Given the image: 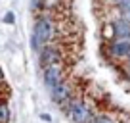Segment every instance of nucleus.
<instances>
[{
  "instance_id": "f257e3e1",
  "label": "nucleus",
  "mask_w": 130,
  "mask_h": 123,
  "mask_svg": "<svg viewBox=\"0 0 130 123\" xmlns=\"http://www.w3.org/2000/svg\"><path fill=\"white\" fill-rule=\"evenodd\" d=\"M54 37H56V25H54V21L50 19V17H46V16L37 17L35 27H32V37H31L32 50L40 52L46 44L52 42Z\"/></svg>"
},
{
  "instance_id": "f03ea898",
  "label": "nucleus",
  "mask_w": 130,
  "mask_h": 123,
  "mask_svg": "<svg viewBox=\"0 0 130 123\" xmlns=\"http://www.w3.org/2000/svg\"><path fill=\"white\" fill-rule=\"evenodd\" d=\"M67 119L73 123H86L90 117H92V108L80 98H73L67 106L63 108Z\"/></svg>"
},
{
  "instance_id": "7ed1b4c3",
  "label": "nucleus",
  "mask_w": 130,
  "mask_h": 123,
  "mask_svg": "<svg viewBox=\"0 0 130 123\" xmlns=\"http://www.w3.org/2000/svg\"><path fill=\"white\" fill-rule=\"evenodd\" d=\"M38 61H40L42 67H50V66H56V64H61V61H63L61 48L56 46V44H46L44 48L38 52Z\"/></svg>"
},
{
  "instance_id": "20e7f679",
  "label": "nucleus",
  "mask_w": 130,
  "mask_h": 123,
  "mask_svg": "<svg viewBox=\"0 0 130 123\" xmlns=\"http://www.w3.org/2000/svg\"><path fill=\"white\" fill-rule=\"evenodd\" d=\"M73 83L71 81H63L61 85H57L56 89L50 90V98H52V102L59 104V106H67V104L73 100Z\"/></svg>"
},
{
  "instance_id": "39448f33",
  "label": "nucleus",
  "mask_w": 130,
  "mask_h": 123,
  "mask_svg": "<svg viewBox=\"0 0 130 123\" xmlns=\"http://www.w3.org/2000/svg\"><path fill=\"white\" fill-rule=\"evenodd\" d=\"M42 77H44V85L48 87L50 90L56 89L57 85H61V83L65 81V71H63V66H61V64H56V66L44 67V73H42Z\"/></svg>"
},
{
  "instance_id": "423d86ee",
  "label": "nucleus",
  "mask_w": 130,
  "mask_h": 123,
  "mask_svg": "<svg viewBox=\"0 0 130 123\" xmlns=\"http://www.w3.org/2000/svg\"><path fill=\"white\" fill-rule=\"evenodd\" d=\"M111 29H113V39H117V41L130 39V21L124 17H117L111 23Z\"/></svg>"
},
{
  "instance_id": "0eeeda50",
  "label": "nucleus",
  "mask_w": 130,
  "mask_h": 123,
  "mask_svg": "<svg viewBox=\"0 0 130 123\" xmlns=\"http://www.w3.org/2000/svg\"><path fill=\"white\" fill-rule=\"evenodd\" d=\"M109 52L113 58H128L130 56V39H126V41L113 39V42L109 44Z\"/></svg>"
},
{
  "instance_id": "6e6552de",
  "label": "nucleus",
  "mask_w": 130,
  "mask_h": 123,
  "mask_svg": "<svg viewBox=\"0 0 130 123\" xmlns=\"http://www.w3.org/2000/svg\"><path fill=\"white\" fill-rule=\"evenodd\" d=\"M0 123H10V108L4 100H0Z\"/></svg>"
},
{
  "instance_id": "1a4fd4ad",
  "label": "nucleus",
  "mask_w": 130,
  "mask_h": 123,
  "mask_svg": "<svg viewBox=\"0 0 130 123\" xmlns=\"http://www.w3.org/2000/svg\"><path fill=\"white\" fill-rule=\"evenodd\" d=\"M94 123H115V119H111L109 115H96Z\"/></svg>"
},
{
  "instance_id": "9d476101",
  "label": "nucleus",
  "mask_w": 130,
  "mask_h": 123,
  "mask_svg": "<svg viewBox=\"0 0 130 123\" xmlns=\"http://www.w3.org/2000/svg\"><path fill=\"white\" fill-rule=\"evenodd\" d=\"M4 23L13 25V23H15V14H13V12H6V16H4Z\"/></svg>"
},
{
  "instance_id": "9b49d317",
  "label": "nucleus",
  "mask_w": 130,
  "mask_h": 123,
  "mask_svg": "<svg viewBox=\"0 0 130 123\" xmlns=\"http://www.w3.org/2000/svg\"><path fill=\"white\" fill-rule=\"evenodd\" d=\"M42 4H44L42 0H32V2H31V8L32 10H38V8H42Z\"/></svg>"
},
{
  "instance_id": "f8f14e48",
  "label": "nucleus",
  "mask_w": 130,
  "mask_h": 123,
  "mask_svg": "<svg viewBox=\"0 0 130 123\" xmlns=\"http://www.w3.org/2000/svg\"><path fill=\"white\" fill-rule=\"evenodd\" d=\"M40 119H44V121H52V117H50L48 114H40Z\"/></svg>"
},
{
  "instance_id": "ddd939ff",
  "label": "nucleus",
  "mask_w": 130,
  "mask_h": 123,
  "mask_svg": "<svg viewBox=\"0 0 130 123\" xmlns=\"http://www.w3.org/2000/svg\"><path fill=\"white\" fill-rule=\"evenodd\" d=\"M121 16L124 17V19H128V21H130V10H126V12H124V14H121Z\"/></svg>"
},
{
  "instance_id": "4468645a",
  "label": "nucleus",
  "mask_w": 130,
  "mask_h": 123,
  "mask_svg": "<svg viewBox=\"0 0 130 123\" xmlns=\"http://www.w3.org/2000/svg\"><path fill=\"white\" fill-rule=\"evenodd\" d=\"M4 83V71H2V67H0V85Z\"/></svg>"
},
{
  "instance_id": "2eb2a0df",
  "label": "nucleus",
  "mask_w": 130,
  "mask_h": 123,
  "mask_svg": "<svg viewBox=\"0 0 130 123\" xmlns=\"http://www.w3.org/2000/svg\"><path fill=\"white\" fill-rule=\"evenodd\" d=\"M113 2H115V4H119V2H121V0H113Z\"/></svg>"
},
{
  "instance_id": "dca6fc26",
  "label": "nucleus",
  "mask_w": 130,
  "mask_h": 123,
  "mask_svg": "<svg viewBox=\"0 0 130 123\" xmlns=\"http://www.w3.org/2000/svg\"><path fill=\"white\" fill-rule=\"evenodd\" d=\"M128 67H130V56H128Z\"/></svg>"
},
{
  "instance_id": "f3484780",
  "label": "nucleus",
  "mask_w": 130,
  "mask_h": 123,
  "mask_svg": "<svg viewBox=\"0 0 130 123\" xmlns=\"http://www.w3.org/2000/svg\"><path fill=\"white\" fill-rule=\"evenodd\" d=\"M42 2H46V0H42Z\"/></svg>"
}]
</instances>
